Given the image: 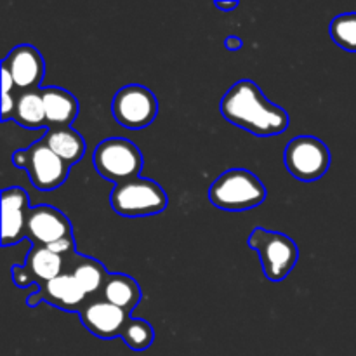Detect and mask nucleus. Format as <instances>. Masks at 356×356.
<instances>
[{
  "label": "nucleus",
  "mask_w": 356,
  "mask_h": 356,
  "mask_svg": "<svg viewBox=\"0 0 356 356\" xmlns=\"http://www.w3.org/2000/svg\"><path fill=\"white\" fill-rule=\"evenodd\" d=\"M30 211V198L23 188L10 186L2 191V247L16 245L26 238Z\"/></svg>",
  "instance_id": "f8f14e48"
},
{
  "label": "nucleus",
  "mask_w": 356,
  "mask_h": 356,
  "mask_svg": "<svg viewBox=\"0 0 356 356\" xmlns=\"http://www.w3.org/2000/svg\"><path fill=\"white\" fill-rule=\"evenodd\" d=\"M38 296L47 305L70 313H80V309L83 308V305L89 299L86 291L80 287L79 282L68 271H65L58 278L42 285Z\"/></svg>",
  "instance_id": "ddd939ff"
},
{
  "label": "nucleus",
  "mask_w": 356,
  "mask_h": 356,
  "mask_svg": "<svg viewBox=\"0 0 356 356\" xmlns=\"http://www.w3.org/2000/svg\"><path fill=\"white\" fill-rule=\"evenodd\" d=\"M240 3L236 2V0H233V2H216V7L221 10H233V9H236Z\"/></svg>",
  "instance_id": "a878e982"
},
{
  "label": "nucleus",
  "mask_w": 356,
  "mask_h": 356,
  "mask_svg": "<svg viewBox=\"0 0 356 356\" xmlns=\"http://www.w3.org/2000/svg\"><path fill=\"white\" fill-rule=\"evenodd\" d=\"M44 143L59 159L65 160L70 167L80 162V159H82L87 149L83 138L73 127L49 129L44 138Z\"/></svg>",
  "instance_id": "a211bd4d"
},
{
  "label": "nucleus",
  "mask_w": 356,
  "mask_h": 356,
  "mask_svg": "<svg viewBox=\"0 0 356 356\" xmlns=\"http://www.w3.org/2000/svg\"><path fill=\"white\" fill-rule=\"evenodd\" d=\"M10 275H13V282L19 289H30L38 285L37 280L33 278V275H31L24 266H13L10 268Z\"/></svg>",
  "instance_id": "4be33fe9"
},
{
  "label": "nucleus",
  "mask_w": 356,
  "mask_h": 356,
  "mask_svg": "<svg viewBox=\"0 0 356 356\" xmlns=\"http://www.w3.org/2000/svg\"><path fill=\"white\" fill-rule=\"evenodd\" d=\"M101 298L118 306L131 315L143 299V289L138 282L125 273H110Z\"/></svg>",
  "instance_id": "dca6fc26"
},
{
  "label": "nucleus",
  "mask_w": 356,
  "mask_h": 356,
  "mask_svg": "<svg viewBox=\"0 0 356 356\" xmlns=\"http://www.w3.org/2000/svg\"><path fill=\"white\" fill-rule=\"evenodd\" d=\"M80 323L92 336L99 339H115L120 337L122 329L129 322L131 315L118 306L111 305L103 298H89L79 313Z\"/></svg>",
  "instance_id": "9d476101"
},
{
  "label": "nucleus",
  "mask_w": 356,
  "mask_h": 356,
  "mask_svg": "<svg viewBox=\"0 0 356 356\" xmlns=\"http://www.w3.org/2000/svg\"><path fill=\"white\" fill-rule=\"evenodd\" d=\"M14 87H16V83H14L13 75H10L6 66H2V94H10Z\"/></svg>",
  "instance_id": "b1692460"
},
{
  "label": "nucleus",
  "mask_w": 356,
  "mask_h": 356,
  "mask_svg": "<svg viewBox=\"0 0 356 356\" xmlns=\"http://www.w3.org/2000/svg\"><path fill=\"white\" fill-rule=\"evenodd\" d=\"M40 94L44 101L47 127H72L75 118L79 117L76 97L61 87H42Z\"/></svg>",
  "instance_id": "4468645a"
},
{
  "label": "nucleus",
  "mask_w": 356,
  "mask_h": 356,
  "mask_svg": "<svg viewBox=\"0 0 356 356\" xmlns=\"http://www.w3.org/2000/svg\"><path fill=\"white\" fill-rule=\"evenodd\" d=\"M284 162L289 172L302 183H315L330 167V152L315 136H296L287 143Z\"/></svg>",
  "instance_id": "0eeeda50"
},
{
  "label": "nucleus",
  "mask_w": 356,
  "mask_h": 356,
  "mask_svg": "<svg viewBox=\"0 0 356 356\" xmlns=\"http://www.w3.org/2000/svg\"><path fill=\"white\" fill-rule=\"evenodd\" d=\"M14 111H16V101H14V97L10 94H2V113H0L2 122H7L9 118H13Z\"/></svg>",
  "instance_id": "5701e85b"
},
{
  "label": "nucleus",
  "mask_w": 356,
  "mask_h": 356,
  "mask_svg": "<svg viewBox=\"0 0 356 356\" xmlns=\"http://www.w3.org/2000/svg\"><path fill=\"white\" fill-rule=\"evenodd\" d=\"M26 238H30L33 245L47 247L66 261L76 254L72 221L52 205L42 204L31 207L28 216Z\"/></svg>",
  "instance_id": "7ed1b4c3"
},
{
  "label": "nucleus",
  "mask_w": 356,
  "mask_h": 356,
  "mask_svg": "<svg viewBox=\"0 0 356 356\" xmlns=\"http://www.w3.org/2000/svg\"><path fill=\"white\" fill-rule=\"evenodd\" d=\"M268 190L259 177L247 169H229L216 177L209 188V200L214 207L228 212H243L263 204Z\"/></svg>",
  "instance_id": "f03ea898"
},
{
  "label": "nucleus",
  "mask_w": 356,
  "mask_h": 356,
  "mask_svg": "<svg viewBox=\"0 0 356 356\" xmlns=\"http://www.w3.org/2000/svg\"><path fill=\"white\" fill-rule=\"evenodd\" d=\"M110 204L118 216L146 218L165 211L169 197L156 181L139 176L117 184L110 195Z\"/></svg>",
  "instance_id": "20e7f679"
},
{
  "label": "nucleus",
  "mask_w": 356,
  "mask_h": 356,
  "mask_svg": "<svg viewBox=\"0 0 356 356\" xmlns=\"http://www.w3.org/2000/svg\"><path fill=\"white\" fill-rule=\"evenodd\" d=\"M24 152H26L24 170L37 190L51 191L65 184L70 174V165L45 145L44 139L31 145Z\"/></svg>",
  "instance_id": "1a4fd4ad"
},
{
  "label": "nucleus",
  "mask_w": 356,
  "mask_h": 356,
  "mask_svg": "<svg viewBox=\"0 0 356 356\" xmlns=\"http://www.w3.org/2000/svg\"><path fill=\"white\" fill-rule=\"evenodd\" d=\"M111 113L118 125L139 131L153 124L159 115V101L148 87L129 83L115 94L111 101Z\"/></svg>",
  "instance_id": "6e6552de"
},
{
  "label": "nucleus",
  "mask_w": 356,
  "mask_h": 356,
  "mask_svg": "<svg viewBox=\"0 0 356 356\" xmlns=\"http://www.w3.org/2000/svg\"><path fill=\"white\" fill-rule=\"evenodd\" d=\"M94 169L101 177L117 184L139 177L143 170V153L125 138L103 139L92 153Z\"/></svg>",
  "instance_id": "423d86ee"
},
{
  "label": "nucleus",
  "mask_w": 356,
  "mask_h": 356,
  "mask_svg": "<svg viewBox=\"0 0 356 356\" xmlns=\"http://www.w3.org/2000/svg\"><path fill=\"white\" fill-rule=\"evenodd\" d=\"M334 44L350 52H356V13L337 14L329 24Z\"/></svg>",
  "instance_id": "412c9836"
},
{
  "label": "nucleus",
  "mask_w": 356,
  "mask_h": 356,
  "mask_svg": "<svg viewBox=\"0 0 356 356\" xmlns=\"http://www.w3.org/2000/svg\"><path fill=\"white\" fill-rule=\"evenodd\" d=\"M13 120L24 129L47 127L40 89L19 94L16 99V111H14Z\"/></svg>",
  "instance_id": "6ab92c4d"
},
{
  "label": "nucleus",
  "mask_w": 356,
  "mask_h": 356,
  "mask_svg": "<svg viewBox=\"0 0 356 356\" xmlns=\"http://www.w3.org/2000/svg\"><path fill=\"white\" fill-rule=\"evenodd\" d=\"M219 111L229 124L259 138L284 134L289 129V113L271 103L254 80L233 83L219 103Z\"/></svg>",
  "instance_id": "f257e3e1"
},
{
  "label": "nucleus",
  "mask_w": 356,
  "mask_h": 356,
  "mask_svg": "<svg viewBox=\"0 0 356 356\" xmlns=\"http://www.w3.org/2000/svg\"><path fill=\"white\" fill-rule=\"evenodd\" d=\"M66 271L79 282L89 298L99 296L110 277L101 261L89 256H80V254H75L72 259L66 261Z\"/></svg>",
  "instance_id": "2eb2a0df"
},
{
  "label": "nucleus",
  "mask_w": 356,
  "mask_h": 356,
  "mask_svg": "<svg viewBox=\"0 0 356 356\" xmlns=\"http://www.w3.org/2000/svg\"><path fill=\"white\" fill-rule=\"evenodd\" d=\"M24 268L33 275L37 284L44 285L47 282L54 280L59 275L66 271V259L59 254L52 252L47 247L33 245V249L26 254V261H24Z\"/></svg>",
  "instance_id": "f3484780"
},
{
  "label": "nucleus",
  "mask_w": 356,
  "mask_h": 356,
  "mask_svg": "<svg viewBox=\"0 0 356 356\" xmlns=\"http://www.w3.org/2000/svg\"><path fill=\"white\" fill-rule=\"evenodd\" d=\"M120 339L131 348L132 351H145L155 341V329L143 318H129L122 329Z\"/></svg>",
  "instance_id": "aec40b11"
},
{
  "label": "nucleus",
  "mask_w": 356,
  "mask_h": 356,
  "mask_svg": "<svg viewBox=\"0 0 356 356\" xmlns=\"http://www.w3.org/2000/svg\"><path fill=\"white\" fill-rule=\"evenodd\" d=\"M243 42L242 38L236 37V35H229V37H226L225 40V47L228 49V51H238V49H242Z\"/></svg>",
  "instance_id": "393cba45"
},
{
  "label": "nucleus",
  "mask_w": 356,
  "mask_h": 356,
  "mask_svg": "<svg viewBox=\"0 0 356 356\" xmlns=\"http://www.w3.org/2000/svg\"><path fill=\"white\" fill-rule=\"evenodd\" d=\"M2 66L9 70L14 83L23 92L26 90L42 89V82L45 76V61L38 49L33 45H17L6 58L2 59Z\"/></svg>",
  "instance_id": "9b49d317"
},
{
  "label": "nucleus",
  "mask_w": 356,
  "mask_h": 356,
  "mask_svg": "<svg viewBox=\"0 0 356 356\" xmlns=\"http://www.w3.org/2000/svg\"><path fill=\"white\" fill-rule=\"evenodd\" d=\"M247 245L257 252L270 282H284L299 261L298 243L285 233L256 228L247 238Z\"/></svg>",
  "instance_id": "39448f33"
}]
</instances>
